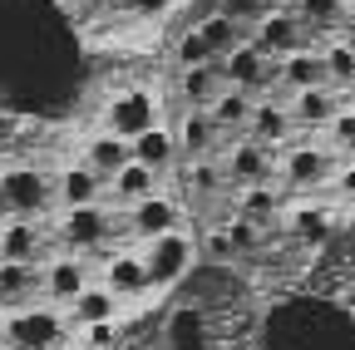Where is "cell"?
I'll return each mask as SVG.
<instances>
[{"mask_svg":"<svg viewBox=\"0 0 355 350\" xmlns=\"http://www.w3.org/2000/svg\"><path fill=\"white\" fill-rule=\"evenodd\" d=\"M0 202L6 217H44L55 202V173H44L35 163H10L0 168Z\"/></svg>","mask_w":355,"mask_h":350,"instance_id":"cell-1","label":"cell"},{"mask_svg":"<svg viewBox=\"0 0 355 350\" xmlns=\"http://www.w3.org/2000/svg\"><path fill=\"white\" fill-rule=\"evenodd\" d=\"M114 232H119V212L109 202H99V207H64L60 222H55V242L64 252H79V256H89L94 247H109Z\"/></svg>","mask_w":355,"mask_h":350,"instance_id":"cell-2","label":"cell"},{"mask_svg":"<svg viewBox=\"0 0 355 350\" xmlns=\"http://www.w3.org/2000/svg\"><path fill=\"white\" fill-rule=\"evenodd\" d=\"M6 340L15 350H50V345H64L69 340V326H64V311L50 301H35V306H20V311L6 316Z\"/></svg>","mask_w":355,"mask_h":350,"instance_id":"cell-3","label":"cell"},{"mask_svg":"<svg viewBox=\"0 0 355 350\" xmlns=\"http://www.w3.org/2000/svg\"><path fill=\"white\" fill-rule=\"evenodd\" d=\"M139 252H144L148 291H173L178 281L193 272V256H198V247H193V237H188V232H163V237L144 242Z\"/></svg>","mask_w":355,"mask_h":350,"instance_id":"cell-4","label":"cell"},{"mask_svg":"<svg viewBox=\"0 0 355 350\" xmlns=\"http://www.w3.org/2000/svg\"><path fill=\"white\" fill-rule=\"evenodd\" d=\"M158 109H163L158 89H148V84H133V89H119V94L104 104V123H99V128H109V134H119V139H139L144 128L163 123Z\"/></svg>","mask_w":355,"mask_h":350,"instance_id":"cell-5","label":"cell"},{"mask_svg":"<svg viewBox=\"0 0 355 350\" xmlns=\"http://www.w3.org/2000/svg\"><path fill=\"white\" fill-rule=\"evenodd\" d=\"M89 281H94V267H89V256H79V252H55V256L40 261V301L60 306V311Z\"/></svg>","mask_w":355,"mask_h":350,"instance_id":"cell-6","label":"cell"},{"mask_svg":"<svg viewBox=\"0 0 355 350\" xmlns=\"http://www.w3.org/2000/svg\"><path fill=\"white\" fill-rule=\"evenodd\" d=\"M277 74H282V64H277L272 55H261L252 35L242 40V45H237L227 60H222V79H227L232 89H247L252 99H257V94H261V89H266V84H272Z\"/></svg>","mask_w":355,"mask_h":350,"instance_id":"cell-7","label":"cell"},{"mask_svg":"<svg viewBox=\"0 0 355 350\" xmlns=\"http://www.w3.org/2000/svg\"><path fill=\"white\" fill-rule=\"evenodd\" d=\"M306 25H301V15L296 10H266L261 20H257V30H252V40H257V50L261 55H272L277 64L286 60V55H296V50H306Z\"/></svg>","mask_w":355,"mask_h":350,"instance_id":"cell-8","label":"cell"},{"mask_svg":"<svg viewBox=\"0 0 355 350\" xmlns=\"http://www.w3.org/2000/svg\"><path fill=\"white\" fill-rule=\"evenodd\" d=\"M123 222H128V232L139 237V242H153V237H163V232H183V202H178V198L163 188L158 198H148V202H139V207H128Z\"/></svg>","mask_w":355,"mask_h":350,"instance_id":"cell-9","label":"cell"},{"mask_svg":"<svg viewBox=\"0 0 355 350\" xmlns=\"http://www.w3.org/2000/svg\"><path fill=\"white\" fill-rule=\"evenodd\" d=\"M99 281H104L119 301H139V296H148L144 252H139V247H119V252H109L104 267H99Z\"/></svg>","mask_w":355,"mask_h":350,"instance_id":"cell-10","label":"cell"},{"mask_svg":"<svg viewBox=\"0 0 355 350\" xmlns=\"http://www.w3.org/2000/svg\"><path fill=\"white\" fill-rule=\"evenodd\" d=\"M222 173H227V183L237 188H257V183H277V158L272 148L261 143H237V148H222Z\"/></svg>","mask_w":355,"mask_h":350,"instance_id":"cell-11","label":"cell"},{"mask_svg":"<svg viewBox=\"0 0 355 350\" xmlns=\"http://www.w3.org/2000/svg\"><path fill=\"white\" fill-rule=\"evenodd\" d=\"M119 316H123V301H119L104 281H89V286L64 306L69 335H74V331H89V326H104V321H119Z\"/></svg>","mask_w":355,"mask_h":350,"instance_id":"cell-12","label":"cell"},{"mask_svg":"<svg viewBox=\"0 0 355 350\" xmlns=\"http://www.w3.org/2000/svg\"><path fill=\"white\" fill-rule=\"evenodd\" d=\"M104 193H109V183H104L89 163H79V158L55 173V202H60V212H64V207H99Z\"/></svg>","mask_w":355,"mask_h":350,"instance_id":"cell-13","label":"cell"},{"mask_svg":"<svg viewBox=\"0 0 355 350\" xmlns=\"http://www.w3.org/2000/svg\"><path fill=\"white\" fill-rule=\"evenodd\" d=\"M163 193V178L153 168H144V163H123L114 178H109V193H104V202H114L119 212H128V207H139V202H148V198H158Z\"/></svg>","mask_w":355,"mask_h":350,"instance_id":"cell-14","label":"cell"},{"mask_svg":"<svg viewBox=\"0 0 355 350\" xmlns=\"http://www.w3.org/2000/svg\"><path fill=\"white\" fill-rule=\"evenodd\" d=\"M173 139H178V153H188V158H217L222 153V128L207 109H183V119L173 123Z\"/></svg>","mask_w":355,"mask_h":350,"instance_id":"cell-15","label":"cell"},{"mask_svg":"<svg viewBox=\"0 0 355 350\" xmlns=\"http://www.w3.org/2000/svg\"><path fill=\"white\" fill-rule=\"evenodd\" d=\"M0 261H44V227L40 217H6L0 222Z\"/></svg>","mask_w":355,"mask_h":350,"instance_id":"cell-16","label":"cell"},{"mask_svg":"<svg viewBox=\"0 0 355 350\" xmlns=\"http://www.w3.org/2000/svg\"><path fill=\"white\" fill-rule=\"evenodd\" d=\"M212 331H207V311L198 306H173L163 321V350H207Z\"/></svg>","mask_w":355,"mask_h":350,"instance_id":"cell-17","label":"cell"},{"mask_svg":"<svg viewBox=\"0 0 355 350\" xmlns=\"http://www.w3.org/2000/svg\"><path fill=\"white\" fill-rule=\"evenodd\" d=\"M128 148H133V163H144V168H153L158 178H168V173L178 168V139H173V128L168 123H153V128H144L139 139H128Z\"/></svg>","mask_w":355,"mask_h":350,"instance_id":"cell-18","label":"cell"},{"mask_svg":"<svg viewBox=\"0 0 355 350\" xmlns=\"http://www.w3.org/2000/svg\"><path fill=\"white\" fill-rule=\"evenodd\" d=\"M133 158V148H128V139H119V134H109V128H94V134H89L84 143H79V163H89L99 173V178L109 183L114 173L123 168Z\"/></svg>","mask_w":355,"mask_h":350,"instance_id":"cell-19","label":"cell"},{"mask_svg":"<svg viewBox=\"0 0 355 350\" xmlns=\"http://www.w3.org/2000/svg\"><path fill=\"white\" fill-rule=\"evenodd\" d=\"M277 173H282V183H291V188H316V183H326V178H331V158H326L321 148L291 143V148L282 153Z\"/></svg>","mask_w":355,"mask_h":350,"instance_id":"cell-20","label":"cell"},{"mask_svg":"<svg viewBox=\"0 0 355 350\" xmlns=\"http://www.w3.org/2000/svg\"><path fill=\"white\" fill-rule=\"evenodd\" d=\"M40 301V267L30 261H0V306L6 311H20V306Z\"/></svg>","mask_w":355,"mask_h":350,"instance_id":"cell-21","label":"cell"},{"mask_svg":"<svg viewBox=\"0 0 355 350\" xmlns=\"http://www.w3.org/2000/svg\"><path fill=\"white\" fill-rule=\"evenodd\" d=\"M277 84H286L291 94H301V89H321V84H331L326 79V60H321V50H296V55H286L282 60V74H277Z\"/></svg>","mask_w":355,"mask_h":350,"instance_id":"cell-22","label":"cell"},{"mask_svg":"<svg viewBox=\"0 0 355 350\" xmlns=\"http://www.w3.org/2000/svg\"><path fill=\"white\" fill-rule=\"evenodd\" d=\"M222 60L217 64H198V69H178V94H183V109H207L222 94Z\"/></svg>","mask_w":355,"mask_h":350,"instance_id":"cell-23","label":"cell"},{"mask_svg":"<svg viewBox=\"0 0 355 350\" xmlns=\"http://www.w3.org/2000/svg\"><path fill=\"white\" fill-rule=\"evenodd\" d=\"M237 217L257 227H277L282 217V188L277 183H257V188H237Z\"/></svg>","mask_w":355,"mask_h":350,"instance_id":"cell-24","label":"cell"},{"mask_svg":"<svg viewBox=\"0 0 355 350\" xmlns=\"http://www.w3.org/2000/svg\"><path fill=\"white\" fill-rule=\"evenodd\" d=\"M247 134H252V143H261V148H277V143L291 134V109H282V104H272V99H257Z\"/></svg>","mask_w":355,"mask_h":350,"instance_id":"cell-25","label":"cell"},{"mask_svg":"<svg viewBox=\"0 0 355 350\" xmlns=\"http://www.w3.org/2000/svg\"><path fill=\"white\" fill-rule=\"evenodd\" d=\"M193 30L207 40V50L217 55V60H227L242 40H247V30H242V20H232V15H222V10H212V15H202V20H193Z\"/></svg>","mask_w":355,"mask_h":350,"instance_id":"cell-26","label":"cell"},{"mask_svg":"<svg viewBox=\"0 0 355 350\" xmlns=\"http://www.w3.org/2000/svg\"><path fill=\"white\" fill-rule=\"evenodd\" d=\"M336 109H340V99L331 94V84H321V89H301V94L291 99V123L326 128V123L336 119Z\"/></svg>","mask_w":355,"mask_h":350,"instance_id":"cell-27","label":"cell"},{"mask_svg":"<svg viewBox=\"0 0 355 350\" xmlns=\"http://www.w3.org/2000/svg\"><path fill=\"white\" fill-rule=\"evenodd\" d=\"M252 109H257V99L247 89H232V84H222V94L207 104V114L217 119L222 134H227V128H247L252 123Z\"/></svg>","mask_w":355,"mask_h":350,"instance_id":"cell-28","label":"cell"},{"mask_svg":"<svg viewBox=\"0 0 355 350\" xmlns=\"http://www.w3.org/2000/svg\"><path fill=\"white\" fill-rule=\"evenodd\" d=\"M282 222H286L306 247H321V242L331 237V212H326V207H291Z\"/></svg>","mask_w":355,"mask_h":350,"instance_id":"cell-29","label":"cell"},{"mask_svg":"<svg viewBox=\"0 0 355 350\" xmlns=\"http://www.w3.org/2000/svg\"><path fill=\"white\" fill-rule=\"evenodd\" d=\"M321 60H326V79L355 84V40H331V45H321Z\"/></svg>","mask_w":355,"mask_h":350,"instance_id":"cell-30","label":"cell"},{"mask_svg":"<svg viewBox=\"0 0 355 350\" xmlns=\"http://www.w3.org/2000/svg\"><path fill=\"white\" fill-rule=\"evenodd\" d=\"M188 183H193V193L212 198V193L227 188V173H222V163H217V158H193V163H188Z\"/></svg>","mask_w":355,"mask_h":350,"instance_id":"cell-31","label":"cell"},{"mask_svg":"<svg viewBox=\"0 0 355 350\" xmlns=\"http://www.w3.org/2000/svg\"><path fill=\"white\" fill-rule=\"evenodd\" d=\"M296 15H301V25L311 30H326V25H336L340 15H345V0H296Z\"/></svg>","mask_w":355,"mask_h":350,"instance_id":"cell-32","label":"cell"},{"mask_svg":"<svg viewBox=\"0 0 355 350\" xmlns=\"http://www.w3.org/2000/svg\"><path fill=\"white\" fill-rule=\"evenodd\" d=\"M198 64H217V55L207 50V40L188 25L183 40H178V69H198Z\"/></svg>","mask_w":355,"mask_h":350,"instance_id":"cell-33","label":"cell"},{"mask_svg":"<svg viewBox=\"0 0 355 350\" xmlns=\"http://www.w3.org/2000/svg\"><path fill=\"white\" fill-rule=\"evenodd\" d=\"M202 252L212 256V267H227V261H237V252H232V237H227V227H212V232L202 237Z\"/></svg>","mask_w":355,"mask_h":350,"instance_id":"cell-34","label":"cell"},{"mask_svg":"<svg viewBox=\"0 0 355 350\" xmlns=\"http://www.w3.org/2000/svg\"><path fill=\"white\" fill-rule=\"evenodd\" d=\"M227 237H232V252H257V247H261V227L247 222V217H232V222H227Z\"/></svg>","mask_w":355,"mask_h":350,"instance_id":"cell-35","label":"cell"},{"mask_svg":"<svg viewBox=\"0 0 355 350\" xmlns=\"http://www.w3.org/2000/svg\"><path fill=\"white\" fill-rule=\"evenodd\" d=\"M217 10L247 25V20H261L266 10H272V0H217Z\"/></svg>","mask_w":355,"mask_h":350,"instance_id":"cell-36","label":"cell"},{"mask_svg":"<svg viewBox=\"0 0 355 350\" xmlns=\"http://www.w3.org/2000/svg\"><path fill=\"white\" fill-rule=\"evenodd\" d=\"M326 134H331V143H336V148H350V143H355V109H345V104H340V109H336V119L326 123Z\"/></svg>","mask_w":355,"mask_h":350,"instance_id":"cell-37","label":"cell"},{"mask_svg":"<svg viewBox=\"0 0 355 350\" xmlns=\"http://www.w3.org/2000/svg\"><path fill=\"white\" fill-rule=\"evenodd\" d=\"M123 6H128L133 15H144V20H163V15L178 6V0H123Z\"/></svg>","mask_w":355,"mask_h":350,"instance_id":"cell-38","label":"cell"},{"mask_svg":"<svg viewBox=\"0 0 355 350\" xmlns=\"http://www.w3.org/2000/svg\"><path fill=\"white\" fill-rule=\"evenodd\" d=\"M336 188H340V198H355V168H345V173H340Z\"/></svg>","mask_w":355,"mask_h":350,"instance_id":"cell-39","label":"cell"},{"mask_svg":"<svg viewBox=\"0 0 355 350\" xmlns=\"http://www.w3.org/2000/svg\"><path fill=\"white\" fill-rule=\"evenodd\" d=\"M123 350H153V345H144V340H133V345H123Z\"/></svg>","mask_w":355,"mask_h":350,"instance_id":"cell-40","label":"cell"},{"mask_svg":"<svg viewBox=\"0 0 355 350\" xmlns=\"http://www.w3.org/2000/svg\"><path fill=\"white\" fill-rule=\"evenodd\" d=\"M350 25H355V6H350ZM350 40H355V35H350Z\"/></svg>","mask_w":355,"mask_h":350,"instance_id":"cell-41","label":"cell"},{"mask_svg":"<svg viewBox=\"0 0 355 350\" xmlns=\"http://www.w3.org/2000/svg\"><path fill=\"white\" fill-rule=\"evenodd\" d=\"M0 222H6V202H0Z\"/></svg>","mask_w":355,"mask_h":350,"instance_id":"cell-42","label":"cell"},{"mask_svg":"<svg viewBox=\"0 0 355 350\" xmlns=\"http://www.w3.org/2000/svg\"><path fill=\"white\" fill-rule=\"evenodd\" d=\"M350 153H355V143H350Z\"/></svg>","mask_w":355,"mask_h":350,"instance_id":"cell-43","label":"cell"}]
</instances>
